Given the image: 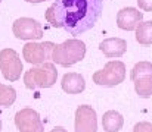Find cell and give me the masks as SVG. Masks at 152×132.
Here are the masks:
<instances>
[{
    "label": "cell",
    "mask_w": 152,
    "mask_h": 132,
    "mask_svg": "<svg viewBox=\"0 0 152 132\" xmlns=\"http://www.w3.org/2000/svg\"><path fill=\"white\" fill-rule=\"evenodd\" d=\"M0 3H1V0H0Z\"/></svg>",
    "instance_id": "7402d4cb"
},
{
    "label": "cell",
    "mask_w": 152,
    "mask_h": 132,
    "mask_svg": "<svg viewBox=\"0 0 152 132\" xmlns=\"http://www.w3.org/2000/svg\"><path fill=\"white\" fill-rule=\"evenodd\" d=\"M101 51L106 57H121L126 50H127V43L123 38H106L99 44Z\"/></svg>",
    "instance_id": "4fadbf2b"
},
{
    "label": "cell",
    "mask_w": 152,
    "mask_h": 132,
    "mask_svg": "<svg viewBox=\"0 0 152 132\" xmlns=\"http://www.w3.org/2000/svg\"><path fill=\"white\" fill-rule=\"evenodd\" d=\"M61 85L66 94H80L86 88V81H84L83 75H80L77 72H68L62 76Z\"/></svg>",
    "instance_id": "7c38bea8"
},
{
    "label": "cell",
    "mask_w": 152,
    "mask_h": 132,
    "mask_svg": "<svg viewBox=\"0 0 152 132\" xmlns=\"http://www.w3.org/2000/svg\"><path fill=\"white\" fill-rule=\"evenodd\" d=\"M133 132H152V123L151 122H139L134 125Z\"/></svg>",
    "instance_id": "e0dca14e"
},
{
    "label": "cell",
    "mask_w": 152,
    "mask_h": 132,
    "mask_svg": "<svg viewBox=\"0 0 152 132\" xmlns=\"http://www.w3.org/2000/svg\"><path fill=\"white\" fill-rule=\"evenodd\" d=\"M56 79H58V71L50 62L36 65L24 74V84L28 89L50 88L56 84Z\"/></svg>",
    "instance_id": "3957f363"
},
{
    "label": "cell",
    "mask_w": 152,
    "mask_h": 132,
    "mask_svg": "<svg viewBox=\"0 0 152 132\" xmlns=\"http://www.w3.org/2000/svg\"><path fill=\"white\" fill-rule=\"evenodd\" d=\"M13 35L19 40L25 41H34L40 40L43 37V28L42 24L33 18H19L12 25Z\"/></svg>",
    "instance_id": "52a82bcc"
},
{
    "label": "cell",
    "mask_w": 152,
    "mask_h": 132,
    "mask_svg": "<svg viewBox=\"0 0 152 132\" xmlns=\"http://www.w3.org/2000/svg\"><path fill=\"white\" fill-rule=\"evenodd\" d=\"M130 78L134 91L142 98L152 97V62H139L133 66Z\"/></svg>",
    "instance_id": "5b68a950"
},
{
    "label": "cell",
    "mask_w": 152,
    "mask_h": 132,
    "mask_svg": "<svg viewBox=\"0 0 152 132\" xmlns=\"http://www.w3.org/2000/svg\"><path fill=\"white\" fill-rule=\"evenodd\" d=\"M103 10V0H53L46 10V21L71 35L92 30Z\"/></svg>",
    "instance_id": "6da1fadb"
},
{
    "label": "cell",
    "mask_w": 152,
    "mask_h": 132,
    "mask_svg": "<svg viewBox=\"0 0 152 132\" xmlns=\"http://www.w3.org/2000/svg\"><path fill=\"white\" fill-rule=\"evenodd\" d=\"M123 125H124V118L117 110H108L103 113L102 126L105 132H118L121 131Z\"/></svg>",
    "instance_id": "5bb4252c"
},
{
    "label": "cell",
    "mask_w": 152,
    "mask_h": 132,
    "mask_svg": "<svg viewBox=\"0 0 152 132\" xmlns=\"http://www.w3.org/2000/svg\"><path fill=\"white\" fill-rule=\"evenodd\" d=\"M50 132H68V131H66L65 128H62V126H55Z\"/></svg>",
    "instance_id": "d6986e66"
},
{
    "label": "cell",
    "mask_w": 152,
    "mask_h": 132,
    "mask_svg": "<svg viewBox=\"0 0 152 132\" xmlns=\"http://www.w3.org/2000/svg\"><path fill=\"white\" fill-rule=\"evenodd\" d=\"M136 41L142 45L152 44V21L139 22L136 27Z\"/></svg>",
    "instance_id": "9a60e30c"
},
{
    "label": "cell",
    "mask_w": 152,
    "mask_h": 132,
    "mask_svg": "<svg viewBox=\"0 0 152 132\" xmlns=\"http://www.w3.org/2000/svg\"><path fill=\"white\" fill-rule=\"evenodd\" d=\"M0 131H1V119H0Z\"/></svg>",
    "instance_id": "44dd1931"
},
{
    "label": "cell",
    "mask_w": 152,
    "mask_h": 132,
    "mask_svg": "<svg viewBox=\"0 0 152 132\" xmlns=\"http://www.w3.org/2000/svg\"><path fill=\"white\" fill-rule=\"evenodd\" d=\"M84 56H86V44L78 38H71L61 44H55L50 59L55 63L68 68L81 62Z\"/></svg>",
    "instance_id": "7a4b0ae2"
},
{
    "label": "cell",
    "mask_w": 152,
    "mask_h": 132,
    "mask_svg": "<svg viewBox=\"0 0 152 132\" xmlns=\"http://www.w3.org/2000/svg\"><path fill=\"white\" fill-rule=\"evenodd\" d=\"M15 126L19 132H45L40 115L30 107L16 112Z\"/></svg>",
    "instance_id": "9c48e42d"
},
{
    "label": "cell",
    "mask_w": 152,
    "mask_h": 132,
    "mask_svg": "<svg viewBox=\"0 0 152 132\" xmlns=\"http://www.w3.org/2000/svg\"><path fill=\"white\" fill-rule=\"evenodd\" d=\"M16 100V89L0 82V107H10Z\"/></svg>",
    "instance_id": "2e32d148"
},
{
    "label": "cell",
    "mask_w": 152,
    "mask_h": 132,
    "mask_svg": "<svg viewBox=\"0 0 152 132\" xmlns=\"http://www.w3.org/2000/svg\"><path fill=\"white\" fill-rule=\"evenodd\" d=\"M143 13L139 12L136 7H123L117 13V25L124 31H133L142 22Z\"/></svg>",
    "instance_id": "8fae6325"
},
{
    "label": "cell",
    "mask_w": 152,
    "mask_h": 132,
    "mask_svg": "<svg viewBox=\"0 0 152 132\" xmlns=\"http://www.w3.org/2000/svg\"><path fill=\"white\" fill-rule=\"evenodd\" d=\"M0 71L4 79H7L9 82H15L21 78L24 66L19 54L13 48H3L0 51Z\"/></svg>",
    "instance_id": "8992f818"
},
{
    "label": "cell",
    "mask_w": 152,
    "mask_h": 132,
    "mask_svg": "<svg viewBox=\"0 0 152 132\" xmlns=\"http://www.w3.org/2000/svg\"><path fill=\"white\" fill-rule=\"evenodd\" d=\"M126 79V65L120 60L108 62L103 69L93 74V82L102 87H115Z\"/></svg>",
    "instance_id": "277c9868"
},
{
    "label": "cell",
    "mask_w": 152,
    "mask_h": 132,
    "mask_svg": "<svg viewBox=\"0 0 152 132\" xmlns=\"http://www.w3.org/2000/svg\"><path fill=\"white\" fill-rule=\"evenodd\" d=\"M25 1H28V3H33V4H36V3H43V1H48V0H25Z\"/></svg>",
    "instance_id": "ffe728a7"
},
{
    "label": "cell",
    "mask_w": 152,
    "mask_h": 132,
    "mask_svg": "<svg viewBox=\"0 0 152 132\" xmlns=\"http://www.w3.org/2000/svg\"><path fill=\"white\" fill-rule=\"evenodd\" d=\"M55 44L52 41H45V43H34L30 41L24 45L22 48V56L25 59L27 63L31 65H40L45 62H49L52 57V51H53Z\"/></svg>",
    "instance_id": "ba28073f"
},
{
    "label": "cell",
    "mask_w": 152,
    "mask_h": 132,
    "mask_svg": "<svg viewBox=\"0 0 152 132\" xmlns=\"http://www.w3.org/2000/svg\"><path fill=\"white\" fill-rule=\"evenodd\" d=\"M137 4L142 10L152 12V0H137Z\"/></svg>",
    "instance_id": "ac0fdd59"
},
{
    "label": "cell",
    "mask_w": 152,
    "mask_h": 132,
    "mask_svg": "<svg viewBox=\"0 0 152 132\" xmlns=\"http://www.w3.org/2000/svg\"><path fill=\"white\" fill-rule=\"evenodd\" d=\"M75 132H96L98 116L96 110L89 104H81L75 110Z\"/></svg>",
    "instance_id": "30bf717a"
}]
</instances>
